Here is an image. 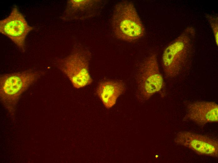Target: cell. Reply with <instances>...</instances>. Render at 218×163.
I'll list each match as a JSON object with an SVG mask.
<instances>
[{
	"mask_svg": "<svg viewBox=\"0 0 218 163\" xmlns=\"http://www.w3.org/2000/svg\"><path fill=\"white\" fill-rule=\"evenodd\" d=\"M195 39V29L189 27L166 48L162 55V64L167 77L177 76L186 66L192 53Z\"/></svg>",
	"mask_w": 218,
	"mask_h": 163,
	"instance_id": "6da1fadb",
	"label": "cell"
},
{
	"mask_svg": "<svg viewBox=\"0 0 218 163\" xmlns=\"http://www.w3.org/2000/svg\"><path fill=\"white\" fill-rule=\"evenodd\" d=\"M44 74L41 71L28 70L0 75V101L11 116H15L21 95Z\"/></svg>",
	"mask_w": 218,
	"mask_h": 163,
	"instance_id": "7a4b0ae2",
	"label": "cell"
},
{
	"mask_svg": "<svg viewBox=\"0 0 218 163\" xmlns=\"http://www.w3.org/2000/svg\"><path fill=\"white\" fill-rule=\"evenodd\" d=\"M111 25L116 37L125 41L137 40L145 33V28L134 6L129 1H122L115 5Z\"/></svg>",
	"mask_w": 218,
	"mask_h": 163,
	"instance_id": "3957f363",
	"label": "cell"
},
{
	"mask_svg": "<svg viewBox=\"0 0 218 163\" xmlns=\"http://www.w3.org/2000/svg\"><path fill=\"white\" fill-rule=\"evenodd\" d=\"M91 55L82 48L75 49L68 55L59 59L56 66L76 89L84 87L92 82L89 71Z\"/></svg>",
	"mask_w": 218,
	"mask_h": 163,
	"instance_id": "277c9868",
	"label": "cell"
},
{
	"mask_svg": "<svg viewBox=\"0 0 218 163\" xmlns=\"http://www.w3.org/2000/svg\"><path fill=\"white\" fill-rule=\"evenodd\" d=\"M136 95L141 101L149 99L163 88L164 82L155 54L148 57L142 63L138 72Z\"/></svg>",
	"mask_w": 218,
	"mask_h": 163,
	"instance_id": "5b68a950",
	"label": "cell"
},
{
	"mask_svg": "<svg viewBox=\"0 0 218 163\" xmlns=\"http://www.w3.org/2000/svg\"><path fill=\"white\" fill-rule=\"evenodd\" d=\"M33 29L16 6L7 17L0 21V33L9 38L23 52L25 50L26 36Z\"/></svg>",
	"mask_w": 218,
	"mask_h": 163,
	"instance_id": "8992f818",
	"label": "cell"
},
{
	"mask_svg": "<svg viewBox=\"0 0 218 163\" xmlns=\"http://www.w3.org/2000/svg\"><path fill=\"white\" fill-rule=\"evenodd\" d=\"M174 142L199 155L218 157V142L210 137L190 132L180 131L177 134Z\"/></svg>",
	"mask_w": 218,
	"mask_h": 163,
	"instance_id": "52a82bcc",
	"label": "cell"
},
{
	"mask_svg": "<svg viewBox=\"0 0 218 163\" xmlns=\"http://www.w3.org/2000/svg\"><path fill=\"white\" fill-rule=\"evenodd\" d=\"M187 117L201 126L218 121V105L208 101H197L189 104L187 107Z\"/></svg>",
	"mask_w": 218,
	"mask_h": 163,
	"instance_id": "ba28073f",
	"label": "cell"
},
{
	"mask_svg": "<svg viewBox=\"0 0 218 163\" xmlns=\"http://www.w3.org/2000/svg\"><path fill=\"white\" fill-rule=\"evenodd\" d=\"M99 2L97 0H69L62 18L64 20H82L92 17L97 13Z\"/></svg>",
	"mask_w": 218,
	"mask_h": 163,
	"instance_id": "9c48e42d",
	"label": "cell"
},
{
	"mask_svg": "<svg viewBox=\"0 0 218 163\" xmlns=\"http://www.w3.org/2000/svg\"><path fill=\"white\" fill-rule=\"evenodd\" d=\"M125 90V85L122 82L109 80L99 83L96 92L104 106L109 109L115 105L118 97Z\"/></svg>",
	"mask_w": 218,
	"mask_h": 163,
	"instance_id": "30bf717a",
	"label": "cell"
},
{
	"mask_svg": "<svg viewBox=\"0 0 218 163\" xmlns=\"http://www.w3.org/2000/svg\"><path fill=\"white\" fill-rule=\"evenodd\" d=\"M207 18L212 28L215 43L218 45V17L215 15H208Z\"/></svg>",
	"mask_w": 218,
	"mask_h": 163,
	"instance_id": "8fae6325",
	"label": "cell"
}]
</instances>
